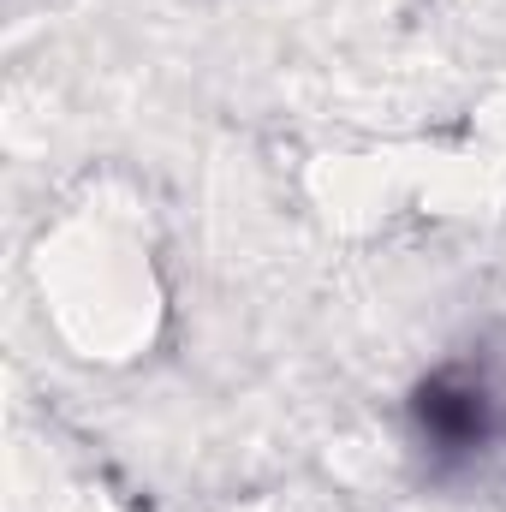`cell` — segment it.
I'll return each mask as SVG.
<instances>
[{
    "instance_id": "1",
    "label": "cell",
    "mask_w": 506,
    "mask_h": 512,
    "mask_svg": "<svg viewBox=\"0 0 506 512\" xmlns=\"http://www.w3.org/2000/svg\"><path fill=\"white\" fill-rule=\"evenodd\" d=\"M405 417H411V435H417L429 471H441V477L471 471L501 441V393L471 358L435 364L423 382L411 387Z\"/></svg>"
}]
</instances>
